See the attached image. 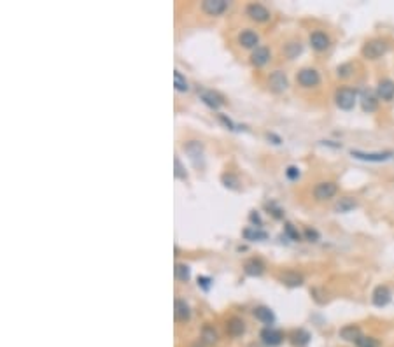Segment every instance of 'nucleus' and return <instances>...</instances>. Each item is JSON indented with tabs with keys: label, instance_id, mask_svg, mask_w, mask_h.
Here are the masks:
<instances>
[{
	"label": "nucleus",
	"instance_id": "nucleus-41",
	"mask_svg": "<svg viewBox=\"0 0 394 347\" xmlns=\"http://www.w3.org/2000/svg\"><path fill=\"white\" fill-rule=\"evenodd\" d=\"M251 347H258V346H251Z\"/></svg>",
	"mask_w": 394,
	"mask_h": 347
},
{
	"label": "nucleus",
	"instance_id": "nucleus-26",
	"mask_svg": "<svg viewBox=\"0 0 394 347\" xmlns=\"http://www.w3.org/2000/svg\"><path fill=\"white\" fill-rule=\"evenodd\" d=\"M174 272H175V279H177V281H181V282L190 281L191 272H190V266L186 265V263H177Z\"/></svg>",
	"mask_w": 394,
	"mask_h": 347
},
{
	"label": "nucleus",
	"instance_id": "nucleus-18",
	"mask_svg": "<svg viewBox=\"0 0 394 347\" xmlns=\"http://www.w3.org/2000/svg\"><path fill=\"white\" fill-rule=\"evenodd\" d=\"M254 316H256V319L261 321V323H265V324H268V326H272L275 321V314L272 312V308H268V307H256Z\"/></svg>",
	"mask_w": 394,
	"mask_h": 347
},
{
	"label": "nucleus",
	"instance_id": "nucleus-23",
	"mask_svg": "<svg viewBox=\"0 0 394 347\" xmlns=\"http://www.w3.org/2000/svg\"><path fill=\"white\" fill-rule=\"evenodd\" d=\"M201 342L205 344V346H212V344L217 342V333L216 330H214L210 324H205L203 330H201Z\"/></svg>",
	"mask_w": 394,
	"mask_h": 347
},
{
	"label": "nucleus",
	"instance_id": "nucleus-13",
	"mask_svg": "<svg viewBox=\"0 0 394 347\" xmlns=\"http://www.w3.org/2000/svg\"><path fill=\"white\" fill-rule=\"evenodd\" d=\"M200 98L203 100V104H207L210 109H219L221 105L224 104L221 95H217V93H214V91H209V89H201Z\"/></svg>",
	"mask_w": 394,
	"mask_h": 347
},
{
	"label": "nucleus",
	"instance_id": "nucleus-31",
	"mask_svg": "<svg viewBox=\"0 0 394 347\" xmlns=\"http://www.w3.org/2000/svg\"><path fill=\"white\" fill-rule=\"evenodd\" d=\"M363 109L368 112H371L377 109V98H375L371 93H364L363 95Z\"/></svg>",
	"mask_w": 394,
	"mask_h": 347
},
{
	"label": "nucleus",
	"instance_id": "nucleus-22",
	"mask_svg": "<svg viewBox=\"0 0 394 347\" xmlns=\"http://www.w3.org/2000/svg\"><path fill=\"white\" fill-rule=\"evenodd\" d=\"M340 337L347 342H357V339L361 337V330L359 326H354V324H349V326H344L340 330Z\"/></svg>",
	"mask_w": 394,
	"mask_h": 347
},
{
	"label": "nucleus",
	"instance_id": "nucleus-15",
	"mask_svg": "<svg viewBox=\"0 0 394 347\" xmlns=\"http://www.w3.org/2000/svg\"><path fill=\"white\" fill-rule=\"evenodd\" d=\"M259 43V37L256 32L252 30H243L242 34L238 35V44L243 47H247V49H251V47H256Z\"/></svg>",
	"mask_w": 394,
	"mask_h": 347
},
{
	"label": "nucleus",
	"instance_id": "nucleus-11",
	"mask_svg": "<svg viewBox=\"0 0 394 347\" xmlns=\"http://www.w3.org/2000/svg\"><path fill=\"white\" fill-rule=\"evenodd\" d=\"M329 43H331V41H329V37L324 34V32L317 30V32H314V34H310V46H312L315 51L328 49Z\"/></svg>",
	"mask_w": 394,
	"mask_h": 347
},
{
	"label": "nucleus",
	"instance_id": "nucleus-17",
	"mask_svg": "<svg viewBox=\"0 0 394 347\" xmlns=\"http://www.w3.org/2000/svg\"><path fill=\"white\" fill-rule=\"evenodd\" d=\"M268 60H270V49H268V47H256V51L251 56L252 65H256V67H263Z\"/></svg>",
	"mask_w": 394,
	"mask_h": 347
},
{
	"label": "nucleus",
	"instance_id": "nucleus-29",
	"mask_svg": "<svg viewBox=\"0 0 394 347\" xmlns=\"http://www.w3.org/2000/svg\"><path fill=\"white\" fill-rule=\"evenodd\" d=\"M174 86L177 91H188L190 89V86H188V81H186V77L182 76L179 70H175L174 72Z\"/></svg>",
	"mask_w": 394,
	"mask_h": 347
},
{
	"label": "nucleus",
	"instance_id": "nucleus-21",
	"mask_svg": "<svg viewBox=\"0 0 394 347\" xmlns=\"http://www.w3.org/2000/svg\"><path fill=\"white\" fill-rule=\"evenodd\" d=\"M191 317V310H190V305L186 304L184 300L177 298L175 300V319L177 321H188Z\"/></svg>",
	"mask_w": 394,
	"mask_h": 347
},
{
	"label": "nucleus",
	"instance_id": "nucleus-25",
	"mask_svg": "<svg viewBox=\"0 0 394 347\" xmlns=\"http://www.w3.org/2000/svg\"><path fill=\"white\" fill-rule=\"evenodd\" d=\"M291 342H293V346H296V347H305L307 344L310 342V333L305 332V330H296V332L293 333Z\"/></svg>",
	"mask_w": 394,
	"mask_h": 347
},
{
	"label": "nucleus",
	"instance_id": "nucleus-40",
	"mask_svg": "<svg viewBox=\"0 0 394 347\" xmlns=\"http://www.w3.org/2000/svg\"><path fill=\"white\" fill-rule=\"evenodd\" d=\"M219 118H221V121H223V123L230 128V130H235V125L232 123V120H228V118H226V116H224V114H221Z\"/></svg>",
	"mask_w": 394,
	"mask_h": 347
},
{
	"label": "nucleus",
	"instance_id": "nucleus-37",
	"mask_svg": "<svg viewBox=\"0 0 394 347\" xmlns=\"http://www.w3.org/2000/svg\"><path fill=\"white\" fill-rule=\"evenodd\" d=\"M174 163H175V177H181V179L188 177V175H186V172H184V169H182V165H181V160L175 158Z\"/></svg>",
	"mask_w": 394,
	"mask_h": 347
},
{
	"label": "nucleus",
	"instance_id": "nucleus-24",
	"mask_svg": "<svg viewBox=\"0 0 394 347\" xmlns=\"http://www.w3.org/2000/svg\"><path fill=\"white\" fill-rule=\"evenodd\" d=\"M243 237L247 240H267L268 233L267 231H261L259 228L252 226V228H245V230H243Z\"/></svg>",
	"mask_w": 394,
	"mask_h": 347
},
{
	"label": "nucleus",
	"instance_id": "nucleus-35",
	"mask_svg": "<svg viewBox=\"0 0 394 347\" xmlns=\"http://www.w3.org/2000/svg\"><path fill=\"white\" fill-rule=\"evenodd\" d=\"M210 284H212V279L210 277H205V275H200V277H198V286H200L201 289H205V291H209Z\"/></svg>",
	"mask_w": 394,
	"mask_h": 347
},
{
	"label": "nucleus",
	"instance_id": "nucleus-32",
	"mask_svg": "<svg viewBox=\"0 0 394 347\" xmlns=\"http://www.w3.org/2000/svg\"><path fill=\"white\" fill-rule=\"evenodd\" d=\"M355 346L357 347H379V340L373 339V337L361 335L359 339H357V342H355Z\"/></svg>",
	"mask_w": 394,
	"mask_h": 347
},
{
	"label": "nucleus",
	"instance_id": "nucleus-30",
	"mask_svg": "<svg viewBox=\"0 0 394 347\" xmlns=\"http://www.w3.org/2000/svg\"><path fill=\"white\" fill-rule=\"evenodd\" d=\"M284 53H286L287 58H296L298 54L302 53V44L300 43H289L284 47Z\"/></svg>",
	"mask_w": 394,
	"mask_h": 347
},
{
	"label": "nucleus",
	"instance_id": "nucleus-4",
	"mask_svg": "<svg viewBox=\"0 0 394 347\" xmlns=\"http://www.w3.org/2000/svg\"><path fill=\"white\" fill-rule=\"evenodd\" d=\"M298 83L303 86V88H314V86L319 85L321 77H319V72L315 69H302L298 72Z\"/></svg>",
	"mask_w": 394,
	"mask_h": 347
},
{
	"label": "nucleus",
	"instance_id": "nucleus-12",
	"mask_svg": "<svg viewBox=\"0 0 394 347\" xmlns=\"http://www.w3.org/2000/svg\"><path fill=\"white\" fill-rule=\"evenodd\" d=\"M243 272L247 275H251V277H259L265 272V263L259 258H251L243 263Z\"/></svg>",
	"mask_w": 394,
	"mask_h": 347
},
{
	"label": "nucleus",
	"instance_id": "nucleus-14",
	"mask_svg": "<svg viewBox=\"0 0 394 347\" xmlns=\"http://www.w3.org/2000/svg\"><path fill=\"white\" fill-rule=\"evenodd\" d=\"M377 95L382 98V100H393L394 98V83L391 79H384L377 86Z\"/></svg>",
	"mask_w": 394,
	"mask_h": 347
},
{
	"label": "nucleus",
	"instance_id": "nucleus-2",
	"mask_svg": "<svg viewBox=\"0 0 394 347\" xmlns=\"http://www.w3.org/2000/svg\"><path fill=\"white\" fill-rule=\"evenodd\" d=\"M355 96L357 95H355V91L352 88H340L335 95V102L344 111H351L355 105Z\"/></svg>",
	"mask_w": 394,
	"mask_h": 347
},
{
	"label": "nucleus",
	"instance_id": "nucleus-7",
	"mask_svg": "<svg viewBox=\"0 0 394 347\" xmlns=\"http://www.w3.org/2000/svg\"><path fill=\"white\" fill-rule=\"evenodd\" d=\"M228 7V2L226 0H203L201 4V9H203L205 14L209 16H219L223 14Z\"/></svg>",
	"mask_w": 394,
	"mask_h": 347
},
{
	"label": "nucleus",
	"instance_id": "nucleus-34",
	"mask_svg": "<svg viewBox=\"0 0 394 347\" xmlns=\"http://www.w3.org/2000/svg\"><path fill=\"white\" fill-rule=\"evenodd\" d=\"M286 175H287V179H291V181H296V179L300 177V169H298V167H294V165L287 167Z\"/></svg>",
	"mask_w": 394,
	"mask_h": 347
},
{
	"label": "nucleus",
	"instance_id": "nucleus-9",
	"mask_svg": "<svg viewBox=\"0 0 394 347\" xmlns=\"http://www.w3.org/2000/svg\"><path fill=\"white\" fill-rule=\"evenodd\" d=\"M371 302H373L375 307H386L391 302V291L387 286H377L373 289V295H371Z\"/></svg>",
	"mask_w": 394,
	"mask_h": 347
},
{
	"label": "nucleus",
	"instance_id": "nucleus-28",
	"mask_svg": "<svg viewBox=\"0 0 394 347\" xmlns=\"http://www.w3.org/2000/svg\"><path fill=\"white\" fill-rule=\"evenodd\" d=\"M221 181H223V184L230 189H238L240 188V179L236 177V175H233V174H223Z\"/></svg>",
	"mask_w": 394,
	"mask_h": 347
},
{
	"label": "nucleus",
	"instance_id": "nucleus-36",
	"mask_svg": "<svg viewBox=\"0 0 394 347\" xmlns=\"http://www.w3.org/2000/svg\"><path fill=\"white\" fill-rule=\"evenodd\" d=\"M284 230H286V233L293 240H300V233H298V230H294V226L291 223H286V228H284Z\"/></svg>",
	"mask_w": 394,
	"mask_h": 347
},
{
	"label": "nucleus",
	"instance_id": "nucleus-19",
	"mask_svg": "<svg viewBox=\"0 0 394 347\" xmlns=\"http://www.w3.org/2000/svg\"><path fill=\"white\" fill-rule=\"evenodd\" d=\"M226 330H228V333L232 337H240L245 332V323L240 317H232L228 321V324H226Z\"/></svg>",
	"mask_w": 394,
	"mask_h": 347
},
{
	"label": "nucleus",
	"instance_id": "nucleus-39",
	"mask_svg": "<svg viewBox=\"0 0 394 347\" xmlns=\"http://www.w3.org/2000/svg\"><path fill=\"white\" fill-rule=\"evenodd\" d=\"M249 219H251V221H252V223H254V224H258V228H259V226H261V224H263L261 217H259V214H258V212H256V211H254V212H251V216H249Z\"/></svg>",
	"mask_w": 394,
	"mask_h": 347
},
{
	"label": "nucleus",
	"instance_id": "nucleus-16",
	"mask_svg": "<svg viewBox=\"0 0 394 347\" xmlns=\"http://www.w3.org/2000/svg\"><path fill=\"white\" fill-rule=\"evenodd\" d=\"M280 282L286 286H289V288H298V286L303 284V277L298 272H291V270H287V272H284V274H280Z\"/></svg>",
	"mask_w": 394,
	"mask_h": 347
},
{
	"label": "nucleus",
	"instance_id": "nucleus-38",
	"mask_svg": "<svg viewBox=\"0 0 394 347\" xmlns=\"http://www.w3.org/2000/svg\"><path fill=\"white\" fill-rule=\"evenodd\" d=\"M305 237H307V240H310V242H317V240H319V233H317L315 230H312V228H307Z\"/></svg>",
	"mask_w": 394,
	"mask_h": 347
},
{
	"label": "nucleus",
	"instance_id": "nucleus-1",
	"mask_svg": "<svg viewBox=\"0 0 394 347\" xmlns=\"http://www.w3.org/2000/svg\"><path fill=\"white\" fill-rule=\"evenodd\" d=\"M387 51V43L382 39H373V41H368L363 46V56L368 60H377Z\"/></svg>",
	"mask_w": 394,
	"mask_h": 347
},
{
	"label": "nucleus",
	"instance_id": "nucleus-5",
	"mask_svg": "<svg viewBox=\"0 0 394 347\" xmlns=\"http://www.w3.org/2000/svg\"><path fill=\"white\" fill-rule=\"evenodd\" d=\"M245 12H247L249 18L254 19V21H259V23H263V21H268V19H270V11H268L265 5L256 4V2L249 4L247 9H245Z\"/></svg>",
	"mask_w": 394,
	"mask_h": 347
},
{
	"label": "nucleus",
	"instance_id": "nucleus-10",
	"mask_svg": "<svg viewBox=\"0 0 394 347\" xmlns=\"http://www.w3.org/2000/svg\"><path fill=\"white\" fill-rule=\"evenodd\" d=\"M351 154L357 160H364V162H386V160L393 158V153H363V151H351Z\"/></svg>",
	"mask_w": 394,
	"mask_h": 347
},
{
	"label": "nucleus",
	"instance_id": "nucleus-8",
	"mask_svg": "<svg viewBox=\"0 0 394 347\" xmlns=\"http://www.w3.org/2000/svg\"><path fill=\"white\" fill-rule=\"evenodd\" d=\"M268 85H270V89L274 93H282L284 89H287V77L284 72H280V70H275L274 74L270 76V79H268Z\"/></svg>",
	"mask_w": 394,
	"mask_h": 347
},
{
	"label": "nucleus",
	"instance_id": "nucleus-27",
	"mask_svg": "<svg viewBox=\"0 0 394 347\" xmlns=\"http://www.w3.org/2000/svg\"><path fill=\"white\" fill-rule=\"evenodd\" d=\"M354 207H355V200H354V198L344 197V198H340V200H338V204L335 205V211L336 212H349V211H352Z\"/></svg>",
	"mask_w": 394,
	"mask_h": 347
},
{
	"label": "nucleus",
	"instance_id": "nucleus-33",
	"mask_svg": "<svg viewBox=\"0 0 394 347\" xmlns=\"http://www.w3.org/2000/svg\"><path fill=\"white\" fill-rule=\"evenodd\" d=\"M352 72V65L351 63H345V65H340L338 69H336V74H338V77H349Z\"/></svg>",
	"mask_w": 394,
	"mask_h": 347
},
{
	"label": "nucleus",
	"instance_id": "nucleus-20",
	"mask_svg": "<svg viewBox=\"0 0 394 347\" xmlns=\"http://www.w3.org/2000/svg\"><path fill=\"white\" fill-rule=\"evenodd\" d=\"M184 149H186V153L190 154L191 156V160L195 162V165L198 167V156L201 158V153H203V146H201L198 140H190L188 144H184Z\"/></svg>",
	"mask_w": 394,
	"mask_h": 347
},
{
	"label": "nucleus",
	"instance_id": "nucleus-6",
	"mask_svg": "<svg viewBox=\"0 0 394 347\" xmlns=\"http://www.w3.org/2000/svg\"><path fill=\"white\" fill-rule=\"evenodd\" d=\"M259 337H261V340H263V344H265V346H270V347L278 346V344H280L284 340L282 332H278V330H274L272 326H268V328H265V330H261Z\"/></svg>",
	"mask_w": 394,
	"mask_h": 347
},
{
	"label": "nucleus",
	"instance_id": "nucleus-3",
	"mask_svg": "<svg viewBox=\"0 0 394 347\" xmlns=\"http://www.w3.org/2000/svg\"><path fill=\"white\" fill-rule=\"evenodd\" d=\"M336 191H338V186H336L335 182H331V181L319 182V184L314 188V197H315V200L324 202V200H329V198L335 197Z\"/></svg>",
	"mask_w": 394,
	"mask_h": 347
}]
</instances>
